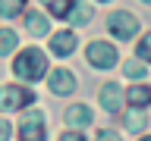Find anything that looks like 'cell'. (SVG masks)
Segmentation results:
<instances>
[{
	"label": "cell",
	"mask_w": 151,
	"mask_h": 141,
	"mask_svg": "<svg viewBox=\"0 0 151 141\" xmlns=\"http://www.w3.org/2000/svg\"><path fill=\"white\" fill-rule=\"evenodd\" d=\"M13 72H16L22 82H38V78H44V72H47L44 53H41V50H35V47H25V50L16 56Z\"/></svg>",
	"instance_id": "1"
},
{
	"label": "cell",
	"mask_w": 151,
	"mask_h": 141,
	"mask_svg": "<svg viewBox=\"0 0 151 141\" xmlns=\"http://www.w3.org/2000/svg\"><path fill=\"white\" fill-rule=\"evenodd\" d=\"M107 28H110L113 38L129 41V38H135V31H139V19L132 16L129 9H116V13H110V16H107Z\"/></svg>",
	"instance_id": "2"
},
{
	"label": "cell",
	"mask_w": 151,
	"mask_h": 141,
	"mask_svg": "<svg viewBox=\"0 0 151 141\" xmlns=\"http://www.w3.org/2000/svg\"><path fill=\"white\" fill-rule=\"evenodd\" d=\"M35 100V91L19 88V85H3L0 88V110H25Z\"/></svg>",
	"instance_id": "3"
},
{
	"label": "cell",
	"mask_w": 151,
	"mask_h": 141,
	"mask_svg": "<svg viewBox=\"0 0 151 141\" xmlns=\"http://www.w3.org/2000/svg\"><path fill=\"white\" fill-rule=\"evenodd\" d=\"M19 138L22 141H44V113L41 110H28L25 116H22Z\"/></svg>",
	"instance_id": "4"
},
{
	"label": "cell",
	"mask_w": 151,
	"mask_h": 141,
	"mask_svg": "<svg viewBox=\"0 0 151 141\" xmlns=\"http://www.w3.org/2000/svg\"><path fill=\"white\" fill-rule=\"evenodd\" d=\"M85 53H88V63L98 66V69L116 66V50H113V44H107V41H91Z\"/></svg>",
	"instance_id": "5"
},
{
	"label": "cell",
	"mask_w": 151,
	"mask_h": 141,
	"mask_svg": "<svg viewBox=\"0 0 151 141\" xmlns=\"http://www.w3.org/2000/svg\"><path fill=\"white\" fill-rule=\"evenodd\" d=\"M101 107L107 113H120L123 110V91H120V85H104L101 88Z\"/></svg>",
	"instance_id": "6"
},
{
	"label": "cell",
	"mask_w": 151,
	"mask_h": 141,
	"mask_svg": "<svg viewBox=\"0 0 151 141\" xmlns=\"http://www.w3.org/2000/svg\"><path fill=\"white\" fill-rule=\"evenodd\" d=\"M50 91H54V94L76 91V75L69 72V69H54V72H50Z\"/></svg>",
	"instance_id": "7"
},
{
	"label": "cell",
	"mask_w": 151,
	"mask_h": 141,
	"mask_svg": "<svg viewBox=\"0 0 151 141\" xmlns=\"http://www.w3.org/2000/svg\"><path fill=\"white\" fill-rule=\"evenodd\" d=\"M50 50H54L57 56H66L76 50V35L73 31H57L54 38H50Z\"/></svg>",
	"instance_id": "8"
},
{
	"label": "cell",
	"mask_w": 151,
	"mask_h": 141,
	"mask_svg": "<svg viewBox=\"0 0 151 141\" xmlns=\"http://www.w3.org/2000/svg\"><path fill=\"white\" fill-rule=\"evenodd\" d=\"M66 122H69L73 129H85V125L91 122V110H88V107H82V103H76V107H69V110H66Z\"/></svg>",
	"instance_id": "9"
},
{
	"label": "cell",
	"mask_w": 151,
	"mask_h": 141,
	"mask_svg": "<svg viewBox=\"0 0 151 141\" xmlns=\"http://www.w3.org/2000/svg\"><path fill=\"white\" fill-rule=\"evenodd\" d=\"M22 19H25V25H28V31H32V35H47V28H50L47 16H44V13H35V9H28Z\"/></svg>",
	"instance_id": "10"
},
{
	"label": "cell",
	"mask_w": 151,
	"mask_h": 141,
	"mask_svg": "<svg viewBox=\"0 0 151 141\" xmlns=\"http://www.w3.org/2000/svg\"><path fill=\"white\" fill-rule=\"evenodd\" d=\"M126 100H129L132 107H139V110L148 107V103H151V88H148V85H132L129 91H126Z\"/></svg>",
	"instance_id": "11"
},
{
	"label": "cell",
	"mask_w": 151,
	"mask_h": 141,
	"mask_svg": "<svg viewBox=\"0 0 151 141\" xmlns=\"http://www.w3.org/2000/svg\"><path fill=\"white\" fill-rule=\"evenodd\" d=\"M66 19H73L76 25H88V22H91V6H88V3H79V0H76Z\"/></svg>",
	"instance_id": "12"
},
{
	"label": "cell",
	"mask_w": 151,
	"mask_h": 141,
	"mask_svg": "<svg viewBox=\"0 0 151 141\" xmlns=\"http://www.w3.org/2000/svg\"><path fill=\"white\" fill-rule=\"evenodd\" d=\"M76 0H50L47 6H50V19H66L69 16V9H73Z\"/></svg>",
	"instance_id": "13"
},
{
	"label": "cell",
	"mask_w": 151,
	"mask_h": 141,
	"mask_svg": "<svg viewBox=\"0 0 151 141\" xmlns=\"http://www.w3.org/2000/svg\"><path fill=\"white\" fill-rule=\"evenodd\" d=\"M25 9V0H0V16H19Z\"/></svg>",
	"instance_id": "14"
},
{
	"label": "cell",
	"mask_w": 151,
	"mask_h": 141,
	"mask_svg": "<svg viewBox=\"0 0 151 141\" xmlns=\"http://www.w3.org/2000/svg\"><path fill=\"white\" fill-rule=\"evenodd\" d=\"M142 125H145V116H142L139 107L126 113V129H129V132H142Z\"/></svg>",
	"instance_id": "15"
},
{
	"label": "cell",
	"mask_w": 151,
	"mask_h": 141,
	"mask_svg": "<svg viewBox=\"0 0 151 141\" xmlns=\"http://www.w3.org/2000/svg\"><path fill=\"white\" fill-rule=\"evenodd\" d=\"M13 47H16V31L3 28V31H0V56H3V53H9Z\"/></svg>",
	"instance_id": "16"
},
{
	"label": "cell",
	"mask_w": 151,
	"mask_h": 141,
	"mask_svg": "<svg viewBox=\"0 0 151 141\" xmlns=\"http://www.w3.org/2000/svg\"><path fill=\"white\" fill-rule=\"evenodd\" d=\"M123 72L129 75V78H142V75L148 72V69L142 66V60H126V66H123Z\"/></svg>",
	"instance_id": "17"
},
{
	"label": "cell",
	"mask_w": 151,
	"mask_h": 141,
	"mask_svg": "<svg viewBox=\"0 0 151 141\" xmlns=\"http://www.w3.org/2000/svg\"><path fill=\"white\" fill-rule=\"evenodd\" d=\"M139 60H148V63H151V31L139 41Z\"/></svg>",
	"instance_id": "18"
},
{
	"label": "cell",
	"mask_w": 151,
	"mask_h": 141,
	"mask_svg": "<svg viewBox=\"0 0 151 141\" xmlns=\"http://www.w3.org/2000/svg\"><path fill=\"white\" fill-rule=\"evenodd\" d=\"M98 141H120V135L110 132V129H104V132H98Z\"/></svg>",
	"instance_id": "19"
},
{
	"label": "cell",
	"mask_w": 151,
	"mask_h": 141,
	"mask_svg": "<svg viewBox=\"0 0 151 141\" xmlns=\"http://www.w3.org/2000/svg\"><path fill=\"white\" fill-rule=\"evenodd\" d=\"M60 141H85V138L79 135V132H63V135H60Z\"/></svg>",
	"instance_id": "20"
},
{
	"label": "cell",
	"mask_w": 151,
	"mask_h": 141,
	"mask_svg": "<svg viewBox=\"0 0 151 141\" xmlns=\"http://www.w3.org/2000/svg\"><path fill=\"white\" fill-rule=\"evenodd\" d=\"M6 138H9V122L0 119V141H6Z\"/></svg>",
	"instance_id": "21"
},
{
	"label": "cell",
	"mask_w": 151,
	"mask_h": 141,
	"mask_svg": "<svg viewBox=\"0 0 151 141\" xmlns=\"http://www.w3.org/2000/svg\"><path fill=\"white\" fill-rule=\"evenodd\" d=\"M142 141H151V138H142Z\"/></svg>",
	"instance_id": "22"
},
{
	"label": "cell",
	"mask_w": 151,
	"mask_h": 141,
	"mask_svg": "<svg viewBox=\"0 0 151 141\" xmlns=\"http://www.w3.org/2000/svg\"><path fill=\"white\" fill-rule=\"evenodd\" d=\"M145 3H151V0H145Z\"/></svg>",
	"instance_id": "23"
},
{
	"label": "cell",
	"mask_w": 151,
	"mask_h": 141,
	"mask_svg": "<svg viewBox=\"0 0 151 141\" xmlns=\"http://www.w3.org/2000/svg\"><path fill=\"white\" fill-rule=\"evenodd\" d=\"M47 3H50V0H47Z\"/></svg>",
	"instance_id": "24"
},
{
	"label": "cell",
	"mask_w": 151,
	"mask_h": 141,
	"mask_svg": "<svg viewBox=\"0 0 151 141\" xmlns=\"http://www.w3.org/2000/svg\"><path fill=\"white\" fill-rule=\"evenodd\" d=\"M101 3H104V0H101Z\"/></svg>",
	"instance_id": "25"
}]
</instances>
